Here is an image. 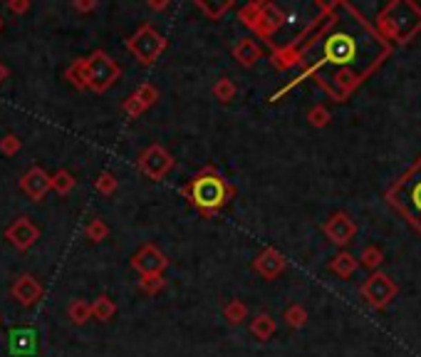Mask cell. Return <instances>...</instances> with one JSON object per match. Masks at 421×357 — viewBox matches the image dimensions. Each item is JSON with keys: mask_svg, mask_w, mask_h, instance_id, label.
Returning a JSON list of instances; mask_svg holds the SVG:
<instances>
[{"mask_svg": "<svg viewBox=\"0 0 421 357\" xmlns=\"http://www.w3.org/2000/svg\"><path fill=\"white\" fill-rule=\"evenodd\" d=\"M181 191H184L186 196H189V201L206 216H214L218 208H223L225 201H228L233 194L231 186L225 184L223 178L214 172V167L203 169V172Z\"/></svg>", "mask_w": 421, "mask_h": 357, "instance_id": "obj_1", "label": "cell"}, {"mask_svg": "<svg viewBox=\"0 0 421 357\" xmlns=\"http://www.w3.org/2000/svg\"><path fill=\"white\" fill-rule=\"evenodd\" d=\"M84 65H87V87L95 89V92H107L122 75L117 62L102 50L84 57Z\"/></svg>", "mask_w": 421, "mask_h": 357, "instance_id": "obj_2", "label": "cell"}, {"mask_svg": "<svg viewBox=\"0 0 421 357\" xmlns=\"http://www.w3.org/2000/svg\"><path fill=\"white\" fill-rule=\"evenodd\" d=\"M127 48L131 50V55L142 62V65H154L161 57V53L167 50V40L164 35H159L151 25H142L134 35L127 40Z\"/></svg>", "mask_w": 421, "mask_h": 357, "instance_id": "obj_3", "label": "cell"}, {"mask_svg": "<svg viewBox=\"0 0 421 357\" xmlns=\"http://www.w3.org/2000/svg\"><path fill=\"white\" fill-rule=\"evenodd\" d=\"M137 169L151 181H161L169 172L174 169V156L169 154V149H164L161 144H151V147L139 156Z\"/></svg>", "mask_w": 421, "mask_h": 357, "instance_id": "obj_4", "label": "cell"}, {"mask_svg": "<svg viewBox=\"0 0 421 357\" xmlns=\"http://www.w3.org/2000/svg\"><path fill=\"white\" fill-rule=\"evenodd\" d=\"M169 266V258L161 253L156 246H142V248L131 256V268L139 275H156L164 273V268Z\"/></svg>", "mask_w": 421, "mask_h": 357, "instance_id": "obj_5", "label": "cell"}, {"mask_svg": "<svg viewBox=\"0 0 421 357\" xmlns=\"http://www.w3.org/2000/svg\"><path fill=\"white\" fill-rule=\"evenodd\" d=\"M6 238L18 250H28L37 244L40 231H37V226L28 219V216H18V219L12 221L10 226L6 228Z\"/></svg>", "mask_w": 421, "mask_h": 357, "instance_id": "obj_6", "label": "cell"}, {"mask_svg": "<svg viewBox=\"0 0 421 357\" xmlns=\"http://www.w3.org/2000/svg\"><path fill=\"white\" fill-rule=\"evenodd\" d=\"M20 189H23V194L30 199V201H42V199L53 191L50 174L42 167H32L23 178H20Z\"/></svg>", "mask_w": 421, "mask_h": 357, "instance_id": "obj_7", "label": "cell"}, {"mask_svg": "<svg viewBox=\"0 0 421 357\" xmlns=\"http://www.w3.org/2000/svg\"><path fill=\"white\" fill-rule=\"evenodd\" d=\"M10 293H12V298L18 300L20 305H25V308H30V305H35L37 300L42 298V286L37 283V278L35 275H18L15 278V283L10 286Z\"/></svg>", "mask_w": 421, "mask_h": 357, "instance_id": "obj_8", "label": "cell"}, {"mask_svg": "<svg viewBox=\"0 0 421 357\" xmlns=\"http://www.w3.org/2000/svg\"><path fill=\"white\" fill-rule=\"evenodd\" d=\"M8 340H10V352L12 355H32L37 347V333L32 327H12L8 333Z\"/></svg>", "mask_w": 421, "mask_h": 357, "instance_id": "obj_9", "label": "cell"}, {"mask_svg": "<svg viewBox=\"0 0 421 357\" xmlns=\"http://www.w3.org/2000/svg\"><path fill=\"white\" fill-rule=\"evenodd\" d=\"M253 268L258 271V273L263 275V278H268V280H273L275 275L280 273L285 268V261H283V256H280L278 250H273V248H265L261 253V256L255 258V263H253Z\"/></svg>", "mask_w": 421, "mask_h": 357, "instance_id": "obj_10", "label": "cell"}, {"mask_svg": "<svg viewBox=\"0 0 421 357\" xmlns=\"http://www.w3.org/2000/svg\"><path fill=\"white\" fill-rule=\"evenodd\" d=\"M233 57H236L243 67H253L255 62L261 60V48H258V42H255V40L243 37V40L233 48Z\"/></svg>", "mask_w": 421, "mask_h": 357, "instance_id": "obj_11", "label": "cell"}, {"mask_svg": "<svg viewBox=\"0 0 421 357\" xmlns=\"http://www.w3.org/2000/svg\"><path fill=\"white\" fill-rule=\"evenodd\" d=\"M350 57H352V42H350V37L335 35L333 40L327 42V60H333V62H347Z\"/></svg>", "mask_w": 421, "mask_h": 357, "instance_id": "obj_12", "label": "cell"}, {"mask_svg": "<svg viewBox=\"0 0 421 357\" xmlns=\"http://www.w3.org/2000/svg\"><path fill=\"white\" fill-rule=\"evenodd\" d=\"M114 313H117V305H114V300L109 295H100L95 303H92V318H97L100 322L112 320Z\"/></svg>", "mask_w": 421, "mask_h": 357, "instance_id": "obj_13", "label": "cell"}, {"mask_svg": "<svg viewBox=\"0 0 421 357\" xmlns=\"http://www.w3.org/2000/svg\"><path fill=\"white\" fill-rule=\"evenodd\" d=\"M67 318H70L75 325H84V322L92 318V303L77 298V300H72L70 308H67Z\"/></svg>", "mask_w": 421, "mask_h": 357, "instance_id": "obj_14", "label": "cell"}, {"mask_svg": "<svg viewBox=\"0 0 421 357\" xmlns=\"http://www.w3.org/2000/svg\"><path fill=\"white\" fill-rule=\"evenodd\" d=\"M65 77L72 82V87H77V89L87 87V65H84V57L82 60H75V62L67 67Z\"/></svg>", "mask_w": 421, "mask_h": 357, "instance_id": "obj_15", "label": "cell"}, {"mask_svg": "<svg viewBox=\"0 0 421 357\" xmlns=\"http://www.w3.org/2000/svg\"><path fill=\"white\" fill-rule=\"evenodd\" d=\"M50 184H53V191H57L59 196H65V194H70L72 189H75V176H72L70 172H65V169H59V172H55L53 176H50Z\"/></svg>", "mask_w": 421, "mask_h": 357, "instance_id": "obj_16", "label": "cell"}, {"mask_svg": "<svg viewBox=\"0 0 421 357\" xmlns=\"http://www.w3.org/2000/svg\"><path fill=\"white\" fill-rule=\"evenodd\" d=\"M250 330H253V335L258 340H268L270 335H273L275 322H273V318H270V315H258L253 322H250Z\"/></svg>", "mask_w": 421, "mask_h": 357, "instance_id": "obj_17", "label": "cell"}, {"mask_svg": "<svg viewBox=\"0 0 421 357\" xmlns=\"http://www.w3.org/2000/svg\"><path fill=\"white\" fill-rule=\"evenodd\" d=\"M223 315H225V320L231 322V325H238V322L245 320V315H248V308H245L241 300H231V303H225Z\"/></svg>", "mask_w": 421, "mask_h": 357, "instance_id": "obj_18", "label": "cell"}, {"mask_svg": "<svg viewBox=\"0 0 421 357\" xmlns=\"http://www.w3.org/2000/svg\"><path fill=\"white\" fill-rule=\"evenodd\" d=\"M84 233H87V238L92 244H102V241L109 236V226L102 219H92L87 223V228H84Z\"/></svg>", "mask_w": 421, "mask_h": 357, "instance_id": "obj_19", "label": "cell"}, {"mask_svg": "<svg viewBox=\"0 0 421 357\" xmlns=\"http://www.w3.org/2000/svg\"><path fill=\"white\" fill-rule=\"evenodd\" d=\"M214 97L218 102H231L233 97H236V84L228 77H221L218 82L214 84Z\"/></svg>", "mask_w": 421, "mask_h": 357, "instance_id": "obj_20", "label": "cell"}, {"mask_svg": "<svg viewBox=\"0 0 421 357\" xmlns=\"http://www.w3.org/2000/svg\"><path fill=\"white\" fill-rule=\"evenodd\" d=\"M95 186H97V191H100V194H104V196H112L114 191H117L119 181H117V176H114V174L102 172L100 176H97Z\"/></svg>", "mask_w": 421, "mask_h": 357, "instance_id": "obj_21", "label": "cell"}, {"mask_svg": "<svg viewBox=\"0 0 421 357\" xmlns=\"http://www.w3.org/2000/svg\"><path fill=\"white\" fill-rule=\"evenodd\" d=\"M139 288H142L147 295H156V293L164 288V275L156 273V275H142L139 278Z\"/></svg>", "mask_w": 421, "mask_h": 357, "instance_id": "obj_22", "label": "cell"}, {"mask_svg": "<svg viewBox=\"0 0 421 357\" xmlns=\"http://www.w3.org/2000/svg\"><path fill=\"white\" fill-rule=\"evenodd\" d=\"M134 97H137L139 102H142L144 107H151L156 100H159V89L154 87V84H149V82H144L142 87H137V92H134Z\"/></svg>", "mask_w": 421, "mask_h": 357, "instance_id": "obj_23", "label": "cell"}, {"mask_svg": "<svg viewBox=\"0 0 421 357\" xmlns=\"http://www.w3.org/2000/svg\"><path fill=\"white\" fill-rule=\"evenodd\" d=\"M350 231H352V226H347L344 216H337V219H335L333 223L327 226V233H330L335 241H339V244H342V241H347V233H350Z\"/></svg>", "mask_w": 421, "mask_h": 357, "instance_id": "obj_24", "label": "cell"}, {"mask_svg": "<svg viewBox=\"0 0 421 357\" xmlns=\"http://www.w3.org/2000/svg\"><path fill=\"white\" fill-rule=\"evenodd\" d=\"M23 149V139L15 137V134H6L0 139V154L3 156H15Z\"/></svg>", "mask_w": 421, "mask_h": 357, "instance_id": "obj_25", "label": "cell"}, {"mask_svg": "<svg viewBox=\"0 0 421 357\" xmlns=\"http://www.w3.org/2000/svg\"><path fill=\"white\" fill-rule=\"evenodd\" d=\"M196 8H198L201 12H206L208 20H218L221 15H223V12L228 10V8H231V3H223V6H211V3H206V0H198Z\"/></svg>", "mask_w": 421, "mask_h": 357, "instance_id": "obj_26", "label": "cell"}, {"mask_svg": "<svg viewBox=\"0 0 421 357\" xmlns=\"http://www.w3.org/2000/svg\"><path fill=\"white\" fill-rule=\"evenodd\" d=\"M241 20H243L248 28L255 30V25L261 20V6H258V3H250L248 8H243V10H241Z\"/></svg>", "mask_w": 421, "mask_h": 357, "instance_id": "obj_27", "label": "cell"}, {"mask_svg": "<svg viewBox=\"0 0 421 357\" xmlns=\"http://www.w3.org/2000/svg\"><path fill=\"white\" fill-rule=\"evenodd\" d=\"M122 109H124V112L129 114V117H142V114L147 112V107H144L142 102H139L134 95H131L129 100H127L124 104H122Z\"/></svg>", "mask_w": 421, "mask_h": 357, "instance_id": "obj_28", "label": "cell"}, {"mask_svg": "<svg viewBox=\"0 0 421 357\" xmlns=\"http://www.w3.org/2000/svg\"><path fill=\"white\" fill-rule=\"evenodd\" d=\"M285 320L290 322L292 327H300L305 322V313L300 308H290L288 313H285Z\"/></svg>", "mask_w": 421, "mask_h": 357, "instance_id": "obj_29", "label": "cell"}, {"mask_svg": "<svg viewBox=\"0 0 421 357\" xmlns=\"http://www.w3.org/2000/svg\"><path fill=\"white\" fill-rule=\"evenodd\" d=\"M8 8H10L12 12H25V10H30V3L28 0H10Z\"/></svg>", "mask_w": 421, "mask_h": 357, "instance_id": "obj_30", "label": "cell"}, {"mask_svg": "<svg viewBox=\"0 0 421 357\" xmlns=\"http://www.w3.org/2000/svg\"><path fill=\"white\" fill-rule=\"evenodd\" d=\"M95 8H97L95 0H77V3H75V10H79V12H89V10H95Z\"/></svg>", "mask_w": 421, "mask_h": 357, "instance_id": "obj_31", "label": "cell"}, {"mask_svg": "<svg viewBox=\"0 0 421 357\" xmlns=\"http://www.w3.org/2000/svg\"><path fill=\"white\" fill-rule=\"evenodd\" d=\"M8 77H10V70H8V67H6V65H3V62H0V84L6 82V80H8Z\"/></svg>", "mask_w": 421, "mask_h": 357, "instance_id": "obj_32", "label": "cell"}, {"mask_svg": "<svg viewBox=\"0 0 421 357\" xmlns=\"http://www.w3.org/2000/svg\"><path fill=\"white\" fill-rule=\"evenodd\" d=\"M151 8H154V10H164V8H167V3H151Z\"/></svg>", "mask_w": 421, "mask_h": 357, "instance_id": "obj_33", "label": "cell"}, {"mask_svg": "<svg viewBox=\"0 0 421 357\" xmlns=\"http://www.w3.org/2000/svg\"><path fill=\"white\" fill-rule=\"evenodd\" d=\"M0 30H3V18H0Z\"/></svg>", "mask_w": 421, "mask_h": 357, "instance_id": "obj_34", "label": "cell"}]
</instances>
